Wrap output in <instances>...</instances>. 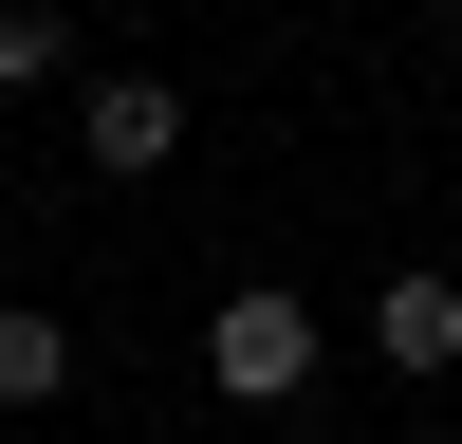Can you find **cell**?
<instances>
[{"mask_svg": "<svg viewBox=\"0 0 462 444\" xmlns=\"http://www.w3.org/2000/svg\"><path fill=\"white\" fill-rule=\"evenodd\" d=\"M74 389V315L56 296H0V407H56Z\"/></svg>", "mask_w": 462, "mask_h": 444, "instance_id": "obj_4", "label": "cell"}, {"mask_svg": "<svg viewBox=\"0 0 462 444\" xmlns=\"http://www.w3.org/2000/svg\"><path fill=\"white\" fill-rule=\"evenodd\" d=\"M19 93H74V19L56 0H0V111Z\"/></svg>", "mask_w": 462, "mask_h": 444, "instance_id": "obj_5", "label": "cell"}, {"mask_svg": "<svg viewBox=\"0 0 462 444\" xmlns=\"http://www.w3.org/2000/svg\"><path fill=\"white\" fill-rule=\"evenodd\" d=\"M167 148H185V93H167V74H74V167H93V185H148Z\"/></svg>", "mask_w": 462, "mask_h": 444, "instance_id": "obj_2", "label": "cell"}, {"mask_svg": "<svg viewBox=\"0 0 462 444\" xmlns=\"http://www.w3.org/2000/svg\"><path fill=\"white\" fill-rule=\"evenodd\" d=\"M204 389L222 407H296V389H315V296H296V278H241L204 315Z\"/></svg>", "mask_w": 462, "mask_h": 444, "instance_id": "obj_1", "label": "cell"}, {"mask_svg": "<svg viewBox=\"0 0 462 444\" xmlns=\"http://www.w3.org/2000/svg\"><path fill=\"white\" fill-rule=\"evenodd\" d=\"M0 148H19V111H0Z\"/></svg>", "mask_w": 462, "mask_h": 444, "instance_id": "obj_6", "label": "cell"}, {"mask_svg": "<svg viewBox=\"0 0 462 444\" xmlns=\"http://www.w3.org/2000/svg\"><path fill=\"white\" fill-rule=\"evenodd\" d=\"M370 352H389L407 389L462 370V278H444V259H389V278H370Z\"/></svg>", "mask_w": 462, "mask_h": 444, "instance_id": "obj_3", "label": "cell"}]
</instances>
